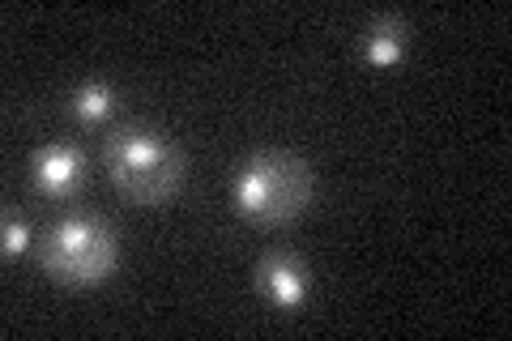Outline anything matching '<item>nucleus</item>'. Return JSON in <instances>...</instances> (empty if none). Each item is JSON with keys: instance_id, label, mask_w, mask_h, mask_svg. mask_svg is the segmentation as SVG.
Instances as JSON below:
<instances>
[{"instance_id": "1", "label": "nucleus", "mask_w": 512, "mask_h": 341, "mask_svg": "<svg viewBox=\"0 0 512 341\" xmlns=\"http://www.w3.org/2000/svg\"><path fill=\"white\" fill-rule=\"evenodd\" d=\"M103 167L111 188L133 205H167L184 184L188 158L163 128L120 124L103 141Z\"/></svg>"}, {"instance_id": "2", "label": "nucleus", "mask_w": 512, "mask_h": 341, "mask_svg": "<svg viewBox=\"0 0 512 341\" xmlns=\"http://www.w3.org/2000/svg\"><path fill=\"white\" fill-rule=\"evenodd\" d=\"M316 171L291 150H256L231 175V209L252 226H286L312 205Z\"/></svg>"}, {"instance_id": "3", "label": "nucleus", "mask_w": 512, "mask_h": 341, "mask_svg": "<svg viewBox=\"0 0 512 341\" xmlns=\"http://www.w3.org/2000/svg\"><path fill=\"white\" fill-rule=\"evenodd\" d=\"M39 269L60 286H103L120 265V235L99 214H69L52 222L35 243Z\"/></svg>"}, {"instance_id": "4", "label": "nucleus", "mask_w": 512, "mask_h": 341, "mask_svg": "<svg viewBox=\"0 0 512 341\" xmlns=\"http://www.w3.org/2000/svg\"><path fill=\"white\" fill-rule=\"evenodd\" d=\"M30 180H35V188L47 201H73L86 184V158L77 145H64V141L39 145L30 154Z\"/></svg>"}, {"instance_id": "5", "label": "nucleus", "mask_w": 512, "mask_h": 341, "mask_svg": "<svg viewBox=\"0 0 512 341\" xmlns=\"http://www.w3.org/2000/svg\"><path fill=\"white\" fill-rule=\"evenodd\" d=\"M256 290H261L265 303L278 307V312H299L312 295L308 265H303L295 252H265L261 261H256Z\"/></svg>"}, {"instance_id": "6", "label": "nucleus", "mask_w": 512, "mask_h": 341, "mask_svg": "<svg viewBox=\"0 0 512 341\" xmlns=\"http://www.w3.org/2000/svg\"><path fill=\"white\" fill-rule=\"evenodd\" d=\"M406 47H410L406 18L384 13V18L367 22V30H363V60L372 64V69H397V64L406 60Z\"/></svg>"}, {"instance_id": "7", "label": "nucleus", "mask_w": 512, "mask_h": 341, "mask_svg": "<svg viewBox=\"0 0 512 341\" xmlns=\"http://www.w3.org/2000/svg\"><path fill=\"white\" fill-rule=\"evenodd\" d=\"M116 103H120V94L107 86V81H82L73 94H69V111H73V120L77 124H86V128H99L107 124L111 116H116Z\"/></svg>"}, {"instance_id": "8", "label": "nucleus", "mask_w": 512, "mask_h": 341, "mask_svg": "<svg viewBox=\"0 0 512 341\" xmlns=\"http://www.w3.org/2000/svg\"><path fill=\"white\" fill-rule=\"evenodd\" d=\"M30 243H35V235H30V222L22 214H9L5 231H0V252H5L9 261H18L22 252H30Z\"/></svg>"}]
</instances>
